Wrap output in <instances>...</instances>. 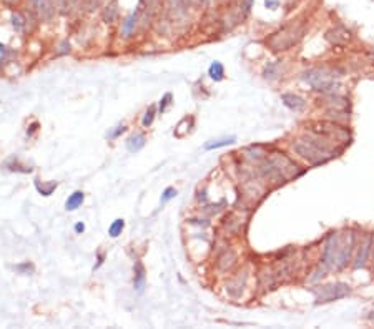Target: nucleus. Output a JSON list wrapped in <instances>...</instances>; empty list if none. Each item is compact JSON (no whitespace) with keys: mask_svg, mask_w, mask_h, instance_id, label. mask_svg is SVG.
Wrapping results in <instances>:
<instances>
[{"mask_svg":"<svg viewBox=\"0 0 374 329\" xmlns=\"http://www.w3.org/2000/svg\"><path fill=\"white\" fill-rule=\"evenodd\" d=\"M80 2L82 0H57V7H59V10L64 15H69L73 10H77Z\"/></svg>","mask_w":374,"mask_h":329,"instance_id":"nucleus-14","label":"nucleus"},{"mask_svg":"<svg viewBox=\"0 0 374 329\" xmlns=\"http://www.w3.org/2000/svg\"><path fill=\"white\" fill-rule=\"evenodd\" d=\"M372 266H374V245H372Z\"/></svg>","mask_w":374,"mask_h":329,"instance_id":"nucleus-35","label":"nucleus"},{"mask_svg":"<svg viewBox=\"0 0 374 329\" xmlns=\"http://www.w3.org/2000/svg\"><path fill=\"white\" fill-rule=\"evenodd\" d=\"M281 100H283V103L288 106V108H291L294 112L303 110L304 105H306L304 98H301V96H298V95H293V93H283Z\"/></svg>","mask_w":374,"mask_h":329,"instance_id":"nucleus-7","label":"nucleus"},{"mask_svg":"<svg viewBox=\"0 0 374 329\" xmlns=\"http://www.w3.org/2000/svg\"><path fill=\"white\" fill-rule=\"evenodd\" d=\"M37 130H38V123H37V122H33V123L30 125V127H28V132H27V135H28V137H32V135L35 133Z\"/></svg>","mask_w":374,"mask_h":329,"instance_id":"nucleus-29","label":"nucleus"},{"mask_svg":"<svg viewBox=\"0 0 374 329\" xmlns=\"http://www.w3.org/2000/svg\"><path fill=\"white\" fill-rule=\"evenodd\" d=\"M326 38L333 45H344V43H348L351 40V32L346 30L343 25H339V27L331 28V30L326 33Z\"/></svg>","mask_w":374,"mask_h":329,"instance_id":"nucleus-6","label":"nucleus"},{"mask_svg":"<svg viewBox=\"0 0 374 329\" xmlns=\"http://www.w3.org/2000/svg\"><path fill=\"white\" fill-rule=\"evenodd\" d=\"M304 35V24L303 22H290L285 27H281L276 33H273L266 43L270 45L271 50L275 52H283V50H290L293 45H296Z\"/></svg>","mask_w":374,"mask_h":329,"instance_id":"nucleus-3","label":"nucleus"},{"mask_svg":"<svg viewBox=\"0 0 374 329\" xmlns=\"http://www.w3.org/2000/svg\"><path fill=\"white\" fill-rule=\"evenodd\" d=\"M172 98H173L172 93H165V96H163V98L160 100V105H158V112H160V113L165 112L167 106L172 103Z\"/></svg>","mask_w":374,"mask_h":329,"instance_id":"nucleus-24","label":"nucleus"},{"mask_svg":"<svg viewBox=\"0 0 374 329\" xmlns=\"http://www.w3.org/2000/svg\"><path fill=\"white\" fill-rule=\"evenodd\" d=\"M334 77H338V75H333V72L328 69H313L303 75L304 80L314 90H319V92H331V90L336 87Z\"/></svg>","mask_w":374,"mask_h":329,"instance_id":"nucleus-4","label":"nucleus"},{"mask_svg":"<svg viewBox=\"0 0 374 329\" xmlns=\"http://www.w3.org/2000/svg\"><path fill=\"white\" fill-rule=\"evenodd\" d=\"M75 231H77V233H83V231H85V225L83 223H77L75 225Z\"/></svg>","mask_w":374,"mask_h":329,"instance_id":"nucleus-30","label":"nucleus"},{"mask_svg":"<svg viewBox=\"0 0 374 329\" xmlns=\"http://www.w3.org/2000/svg\"><path fill=\"white\" fill-rule=\"evenodd\" d=\"M145 281H146V276H145V268L143 264L137 261L135 263V278H133V286L137 289L138 293H143L145 289Z\"/></svg>","mask_w":374,"mask_h":329,"instance_id":"nucleus-9","label":"nucleus"},{"mask_svg":"<svg viewBox=\"0 0 374 329\" xmlns=\"http://www.w3.org/2000/svg\"><path fill=\"white\" fill-rule=\"evenodd\" d=\"M198 2H200L201 5H205V4H208V2H211V0H198Z\"/></svg>","mask_w":374,"mask_h":329,"instance_id":"nucleus-33","label":"nucleus"},{"mask_svg":"<svg viewBox=\"0 0 374 329\" xmlns=\"http://www.w3.org/2000/svg\"><path fill=\"white\" fill-rule=\"evenodd\" d=\"M83 200H85L83 191H75V193H72V195L69 196V200L65 201V209H67V211H75L77 208H80V206H82Z\"/></svg>","mask_w":374,"mask_h":329,"instance_id":"nucleus-13","label":"nucleus"},{"mask_svg":"<svg viewBox=\"0 0 374 329\" xmlns=\"http://www.w3.org/2000/svg\"><path fill=\"white\" fill-rule=\"evenodd\" d=\"M123 228H125V221L123 220H115L113 223L110 225V228H109V235L112 236V238H118L122 235V231H123Z\"/></svg>","mask_w":374,"mask_h":329,"instance_id":"nucleus-17","label":"nucleus"},{"mask_svg":"<svg viewBox=\"0 0 374 329\" xmlns=\"http://www.w3.org/2000/svg\"><path fill=\"white\" fill-rule=\"evenodd\" d=\"M251 5H253V0H243V2H241V15L243 17H246L249 14Z\"/></svg>","mask_w":374,"mask_h":329,"instance_id":"nucleus-25","label":"nucleus"},{"mask_svg":"<svg viewBox=\"0 0 374 329\" xmlns=\"http://www.w3.org/2000/svg\"><path fill=\"white\" fill-rule=\"evenodd\" d=\"M156 105H150L148 106V110L145 112V117H143V120H141V125H143L145 128H148L150 125L153 123V120H155V117H156Z\"/></svg>","mask_w":374,"mask_h":329,"instance_id":"nucleus-18","label":"nucleus"},{"mask_svg":"<svg viewBox=\"0 0 374 329\" xmlns=\"http://www.w3.org/2000/svg\"><path fill=\"white\" fill-rule=\"evenodd\" d=\"M372 55H374V53H372Z\"/></svg>","mask_w":374,"mask_h":329,"instance_id":"nucleus-37","label":"nucleus"},{"mask_svg":"<svg viewBox=\"0 0 374 329\" xmlns=\"http://www.w3.org/2000/svg\"><path fill=\"white\" fill-rule=\"evenodd\" d=\"M35 186H37V190H38V193H40V195H43V196H50V195H52V191L57 188V183H50L48 186H43V185L38 183V180H37V181H35Z\"/></svg>","mask_w":374,"mask_h":329,"instance_id":"nucleus-19","label":"nucleus"},{"mask_svg":"<svg viewBox=\"0 0 374 329\" xmlns=\"http://www.w3.org/2000/svg\"><path fill=\"white\" fill-rule=\"evenodd\" d=\"M278 65H280V64H270L268 67H266L264 77L266 78H276L278 75H280V72H278Z\"/></svg>","mask_w":374,"mask_h":329,"instance_id":"nucleus-22","label":"nucleus"},{"mask_svg":"<svg viewBox=\"0 0 374 329\" xmlns=\"http://www.w3.org/2000/svg\"><path fill=\"white\" fill-rule=\"evenodd\" d=\"M145 143H146L145 135H141V133H133L132 137H130V138L127 140V148H128V151L137 153V151H140L141 148H143Z\"/></svg>","mask_w":374,"mask_h":329,"instance_id":"nucleus-10","label":"nucleus"},{"mask_svg":"<svg viewBox=\"0 0 374 329\" xmlns=\"http://www.w3.org/2000/svg\"><path fill=\"white\" fill-rule=\"evenodd\" d=\"M371 246H372V235L367 236L364 240V243H362L359 256H358V261H356L354 268H361V266H364L366 259H367V254H369V251H371Z\"/></svg>","mask_w":374,"mask_h":329,"instance_id":"nucleus-11","label":"nucleus"},{"mask_svg":"<svg viewBox=\"0 0 374 329\" xmlns=\"http://www.w3.org/2000/svg\"><path fill=\"white\" fill-rule=\"evenodd\" d=\"M334 141L326 135H323L316 130H311V137L304 140H298L293 143V150L299 156L311 164H321L336 156V148H334Z\"/></svg>","mask_w":374,"mask_h":329,"instance_id":"nucleus-2","label":"nucleus"},{"mask_svg":"<svg viewBox=\"0 0 374 329\" xmlns=\"http://www.w3.org/2000/svg\"><path fill=\"white\" fill-rule=\"evenodd\" d=\"M118 17V2L117 0H112L109 2V5L103 9V12H101V19L106 24H112V22H115V19Z\"/></svg>","mask_w":374,"mask_h":329,"instance_id":"nucleus-12","label":"nucleus"},{"mask_svg":"<svg viewBox=\"0 0 374 329\" xmlns=\"http://www.w3.org/2000/svg\"><path fill=\"white\" fill-rule=\"evenodd\" d=\"M138 14L140 12L137 10V12L130 14L127 19L123 20V24H122V35L123 37H130L135 32V28H137V24H138Z\"/></svg>","mask_w":374,"mask_h":329,"instance_id":"nucleus-8","label":"nucleus"},{"mask_svg":"<svg viewBox=\"0 0 374 329\" xmlns=\"http://www.w3.org/2000/svg\"><path fill=\"white\" fill-rule=\"evenodd\" d=\"M264 5L270 10H275V9H278V5H280V0H264Z\"/></svg>","mask_w":374,"mask_h":329,"instance_id":"nucleus-28","label":"nucleus"},{"mask_svg":"<svg viewBox=\"0 0 374 329\" xmlns=\"http://www.w3.org/2000/svg\"><path fill=\"white\" fill-rule=\"evenodd\" d=\"M103 259H105L103 254H98V263H97V266H95V269H97L98 266H101V263H103Z\"/></svg>","mask_w":374,"mask_h":329,"instance_id":"nucleus-31","label":"nucleus"},{"mask_svg":"<svg viewBox=\"0 0 374 329\" xmlns=\"http://www.w3.org/2000/svg\"><path fill=\"white\" fill-rule=\"evenodd\" d=\"M311 291H313V294L316 296V303L325 304V303H331V301H336V299L348 296L351 293V288L346 283H334V285L319 286L318 289H311Z\"/></svg>","mask_w":374,"mask_h":329,"instance_id":"nucleus-5","label":"nucleus"},{"mask_svg":"<svg viewBox=\"0 0 374 329\" xmlns=\"http://www.w3.org/2000/svg\"><path fill=\"white\" fill-rule=\"evenodd\" d=\"M177 196V190L173 188V186H168V188L163 191V195H162V205H165L167 201H170V200H173V198Z\"/></svg>","mask_w":374,"mask_h":329,"instance_id":"nucleus-20","label":"nucleus"},{"mask_svg":"<svg viewBox=\"0 0 374 329\" xmlns=\"http://www.w3.org/2000/svg\"><path fill=\"white\" fill-rule=\"evenodd\" d=\"M101 4H103V0H83V5L88 12H93L95 9L101 7Z\"/></svg>","mask_w":374,"mask_h":329,"instance_id":"nucleus-23","label":"nucleus"},{"mask_svg":"<svg viewBox=\"0 0 374 329\" xmlns=\"http://www.w3.org/2000/svg\"><path fill=\"white\" fill-rule=\"evenodd\" d=\"M12 24H14V28L17 32H22V28H24V25H25V20H24V17H22L20 14H14L12 15Z\"/></svg>","mask_w":374,"mask_h":329,"instance_id":"nucleus-21","label":"nucleus"},{"mask_svg":"<svg viewBox=\"0 0 374 329\" xmlns=\"http://www.w3.org/2000/svg\"><path fill=\"white\" fill-rule=\"evenodd\" d=\"M125 130H127V128H125L123 125H122V127H117V130H115V132H113V133H110V135H109V138H112V140H113V138H118V137H120V135H122V133L125 132Z\"/></svg>","mask_w":374,"mask_h":329,"instance_id":"nucleus-27","label":"nucleus"},{"mask_svg":"<svg viewBox=\"0 0 374 329\" xmlns=\"http://www.w3.org/2000/svg\"><path fill=\"white\" fill-rule=\"evenodd\" d=\"M7 4H15V2H19V0H5Z\"/></svg>","mask_w":374,"mask_h":329,"instance_id":"nucleus-34","label":"nucleus"},{"mask_svg":"<svg viewBox=\"0 0 374 329\" xmlns=\"http://www.w3.org/2000/svg\"><path fill=\"white\" fill-rule=\"evenodd\" d=\"M208 75L211 77L215 82H220V80H223V75H225V69H223V65L220 64V62H213V64L209 65Z\"/></svg>","mask_w":374,"mask_h":329,"instance_id":"nucleus-15","label":"nucleus"},{"mask_svg":"<svg viewBox=\"0 0 374 329\" xmlns=\"http://www.w3.org/2000/svg\"><path fill=\"white\" fill-rule=\"evenodd\" d=\"M371 321L374 322V313H372V316H371Z\"/></svg>","mask_w":374,"mask_h":329,"instance_id":"nucleus-36","label":"nucleus"},{"mask_svg":"<svg viewBox=\"0 0 374 329\" xmlns=\"http://www.w3.org/2000/svg\"><path fill=\"white\" fill-rule=\"evenodd\" d=\"M236 141L235 137H230V138H223V140H217V141H209V143L205 145V150H217V148H222V146H228V145H233Z\"/></svg>","mask_w":374,"mask_h":329,"instance_id":"nucleus-16","label":"nucleus"},{"mask_svg":"<svg viewBox=\"0 0 374 329\" xmlns=\"http://www.w3.org/2000/svg\"><path fill=\"white\" fill-rule=\"evenodd\" d=\"M5 55V45L4 43H0V59Z\"/></svg>","mask_w":374,"mask_h":329,"instance_id":"nucleus-32","label":"nucleus"},{"mask_svg":"<svg viewBox=\"0 0 374 329\" xmlns=\"http://www.w3.org/2000/svg\"><path fill=\"white\" fill-rule=\"evenodd\" d=\"M356 246V236L351 231L331 233L323 248V269L339 271L349 263Z\"/></svg>","mask_w":374,"mask_h":329,"instance_id":"nucleus-1","label":"nucleus"},{"mask_svg":"<svg viewBox=\"0 0 374 329\" xmlns=\"http://www.w3.org/2000/svg\"><path fill=\"white\" fill-rule=\"evenodd\" d=\"M17 269L19 271H22V273H25V275H28V273H33V264L32 263H24V264H19L17 266Z\"/></svg>","mask_w":374,"mask_h":329,"instance_id":"nucleus-26","label":"nucleus"}]
</instances>
